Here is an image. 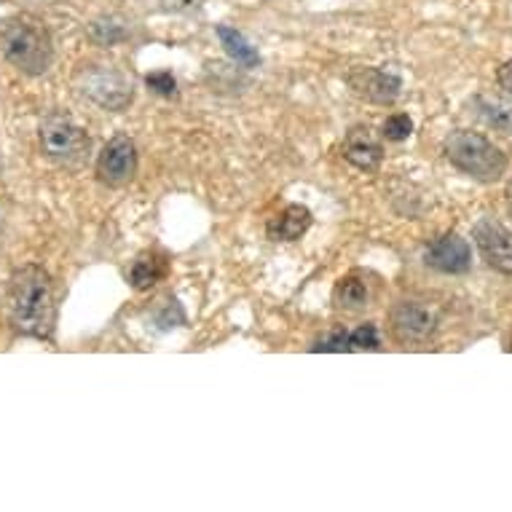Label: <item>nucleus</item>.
Masks as SVG:
<instances>
[{
    "instance_id": "f257e3e1",
    "label": "nucleus",
    "mask_w": 512,
    "mask_h": 512,
    "mask_svg": "<svg viewBox=\"0 0 512 512\" xmlns=\"http://www.w3.org/2000/svg\"><path fill=\"white\" fill-rule=\"evenodd\" d=\"M11 325L33 338H51L57 325V293L54 279L38 263H27L9 279Z\"/></svg>"
},
{
    "instance_id": "f03ea898",
    "label": "nucleus",
    "mask_w": 512,
    "mask_h": 512,
    "mask_svg": "<svg viewBox=\"0 0 512 512\" xmlns=\"http://www.w3.org/2000/svg\"><path fill=\"white\" fill-rule=\"evenodd\" d=\"M0 46L14 68L27 76H41L54 62V43L41 19L17 14L0 25Z\"/></svg>"
},
{
    "instance_id": "7ed1b4c3",
    "label": "nucleus",
    "mask_w": 512,
    "mask_h": 512,
    "mask_svg": "<svg viewBox=\"0 0 512 512\" xmlns=\"http://www.w3.org/2000/svg\"><path fill=\"white\" fill-rule=\"evenodd\" d=\"M443 148L456 169H462L464 175L475 177L480 183H496L507 172V156L478 132H451L445 137Z\"/></svg>"
},
{
    "instance_id": "20e7f679",
    "label": "nucleus",
    "mask_w": 512,
    "mask_h": 512,
    "mask_svg": "<svg viewBox=\"0 0 512 512\" xmlns=\"http://www.w3.org/2000/svg\"><path fill=\"white\" fill-rule=\"evenodd\" d=\"M73 84L86 100H92L94 105H100L105 110H118L129 108V102L135 97V84L132 78L126 76L121 68L113 65H100V62H89L76 70Z\"/></svg>"
},
{
    "instance_id": "39448f33",
    "label": "nucleus",
    "mask_w": 512,
    "mask_h": 512,
    "mask_svg": "<svg viewBox=\"0 0 512 512\" xmlns=\"http://www.w3.org/2000/svg\"><path fill=\"white\" fill-rule=\"evenodd\" d=\"M41 148L51 161L62 167H76L89 153V137L73 118L62 113H49L41 121Z\"/></svg>"
},
{
    "instance_id": "423d86ee",
    "label": "nucleus",
    "mask_w": 512,
    "mask_h": 512,
    "mask_svg": "<svg viewBox=\"0 0 512 512\" xmlns=\"http://www.w3.org/2000/svg\"><path fill=\"white\" fill-rule=\"evenodd\" d=\"M137 175V148L129 137H113L97 159V177L110 188L129 185Z\"/></svg>"
},
{
    "instance_id": "0eeeda50",
    "label": "nucleus",
    "mask_w": 512,
    "mask_h": 512,
    "mask_svg": "<svg viewBox=\"0 0 512 512\" xmlns=\"http://www.w3.org/2000/svg\"><path fill=\"white\" fill-rule=\"evenodd\" d=\"M475 244H478L483 261L499 274H512V231L504 228L499 220L483 218L475 223Z\"/></svg>"
},
{
    "instance_id": "6e6552de",
    "label": "nucleus",
    "mask_w": 512,
    "mask_h": 512,
    "mask_svg": "<svg viewBox=\"0 0 512 512\" xmlns=\"http://www.w3.org/2000/svg\"><path fill=\"white\" fill-rule=\"evenodd\" d=\"M389 322H392L395 338L403 341V344H421V341H427L437 330L435 311L416 301L397 303L392 314H389Z\"/></svg>"
},
{
    "instance_id": "1a4fd4ad",
    "label": "nucleus",
    "mask_w": 512,
    "mask_h": 512,
    "mask_svg": "<svg viewBox=\"0 0 512 512\" xmlns=\"http://www.w3.org/2000/svg\"><path fill=\"white\" fill-rule=\"evenodd\" d=\"M346 84L357 97L376 105H392L400 97V78L378 68H352L346 76Z\"/></svg>"
},
{
    "instance_id": "9d476101",
    "label": "nucleus",
    "mask_w": 512,
    "mask_h": 512,
    "mask_svg": "<svg viewBox=\"0 0 512 512\" xmlns=\"http://www.w3.org/2000/svg\"><path fill=\"white\" fill-rule=\"evenodd\" d=\"M427 263L432 269L443 271V274H464L472 263L470 244L459 234L440 236V239L429 244Z\"/></svg>"
},
{
    "instance_id": "9b49d317",
    "label": "nucleus",
    "mask_w": 512,
    "mask_h": 512,
    "mask_svg": "<svg viewBox=\"0 0 512 512\" xmlns=\"http://www.w3.org/2000/svg\"><path fill=\"white\" fill-rule=\"evenodd\" d=\"M344 159L357 169L373 172V169H378L381 159H384V148H381V143L373 137L368 126H354V129L346 132Z\"/></svg>"
},
{
    "instance_id": "f8f14e48",
    "label": "nucleus",
    "mask_w": 512,
    "mask_h": 512,
    "mask_svg": "<svg viewBox=\"0 0 512 512\" xmlns=\"http://www.w3.org/2000/svg\"><path fill=\"white\" fill-rule=\"evenodd\" d=\"M311 226V212L303 207V204H287L285 210L277 212L274 218L269 220V239L274 242H295L301 239Z\"/></svg>"
},
{
    "instance_id": "ddd939ff",
    "label": "nucleus",
    "mask_w": 512,
    "mask_h": 512,
    "mask_svg": "<svg viewBox=\"0 0 512 512\" xmlns=\"http://www.w3.org/2000/svg\"><path fill=\"white\" fill-rule=\"evenodd\" d=\"M169 261L167 255L159 250H145L137 255V261L132 263V271H129V282L135 290H151L156 282L167 277Z\"/></svg>"
},
{
    "instance_id": "4468645a",
    "label": "nucleus",
    "mask_w": 512,
    "mask_h": 512,
    "mask_svg": "<svg viewBox=\"0 0 512 512\" xmlns=\"http://www.w3.org/2000/svg\"><path fill=\"white\" fill-rule=\"evenodd\" d=\"M218 38H220V43H223L226 54L234 59L236 65H242V68H255V65L261 62L258 51L252 49L250 43H247V38H244L239 30H234V27L220 25L218 27Z\"/></svg>"
},
{
    "instance_id": "2eb2a0df",
    "label": "nucleus",
    "mask_w": 512,
    "mask_h": 512,
    "mask_svg": "<svg viewBox=\"0 0 512 512\" xmlns=\"http://www.w3.org/2000/svg\"><path fill=\"white\" fill-rule=\"evenodd\" d=\"M333 301L338 309L344 311H360L368 306V287L357 277H344L333 290Z\"/></svg>"
},
{
    "instance_id": "dca6fc26",
    "label": "nucleus",
    "mask_w": 512,
    "mask_h": 512,
    "mask_svg": "<svg viewBox=\"0 0 512 512\" xmlns=\"http://www.w3.org/2000/svg\"><path fill=\"white\" fill-rule=\"evenodd\" d=\"M478 108L480 116L486 118L488 124L512 135V94H507V97H480Z\"/></svg>"
},
{
    "instance_id": "f3484780",
    "label": "nucleus",
    "mask_w": 512,
    "mask_h": 512,
    "mask_svg": "<svg viewBox=\"0 0 512 512\" xmlns=\"http://www.w3.org/2000/svg\"><path fill=\"white\" fill-rule=\"evenodd\" d=\"M413 132V121L405 113H395V116H389L387 121H384V126H381V135L387 137V140H392V143H403V140H408Z\"/></svg>"
},
{
    "instance_id": "a211bd4d",
    "label": "nucleus",
    "mask_w": 512,
    "mask_h": 512,
    "mask_svg": "<svg viewBox=\"0 0 512 512\" xmlns=\"http://www.w3.org/2000/svg\"><path fill=\"white\" fill-rule=\"evenodd\" d=\"M349 349H357V352H376L378 349V333L376 325H360V328L349 333Z\"/></svg>"
},
{
    "instance_id": "6ab92c4d",
    "label": "nucleus",
    "mask_w": 512,
    "mask_h": 512,
    "mask_svg": "<svg viewBox=\"0 0 512 512\" xmlns=\"http://www.w3.org/2000/svg\"><path fill=\"white\" fill-rule=\"evenodd\" d=\"M311 352H352L349 349V333L344 328L330 330L328 336L311 346Z\"/></svg>"
},
{
    "instance_id": "aec40b11",
    "label": "nucleus",
    "mask_w": 512,
    "mask_h": 512,
    "mask_svg": "<svg viewBox=\"0 0 512 512\" xmlns=\"http://www.w3.org/2000/svg\"><path fill=\"white\" fill-rule=\"evenodd\" d=\"M145 81H148V86H151L153 92H159L161 97H175V78H172V73H167V70L151 73Z\"/></svg>"
},
{
    "instance_id": "412c9836",
    "label": "nucleus",
    "mask_w": 512,
    "mask_h": 512,
    "mask_svg": "<svg viewBox=\"0 0 512 512\" xmlns=\"http://www.w3.org/2000/svg\"><path fill=\"white\" fill-rule=\"evenodd\" d=\"M496 81H499V86L504 89V94H512V59L510 62H504L502 68H499V73H496Z\"/></svg>"
},
{
    "instance_id": "4be33fe9",
    "label": "nucleus",
    "mask_w": 512,
    "mask_h": 512,
    "mask_svg": "<svg viewBox=\"0 0 512 512\" xmlns=\"http://www.w3.org/2000/svg\"><path fill=\"white\" fill-rule=\"evenodd\" d=\"M507 194H510V212H512V185H510V191H507Z\"/></svg>"
},
{
    "instance_id": "5701e85b",
    "label": "nucleus",
    "mask_w": 512,
    "mask_h": 512,
    "mask_svg": "<svg viewBox=\"0 0 512 512\" xmlns=\"http://www.w3.org/2000/svg\"><path fill=\"white\" fill-rule=\"evenodd\" d=\"M510 352H512V344H510Z\"/></svg>"
}]
</instances>
